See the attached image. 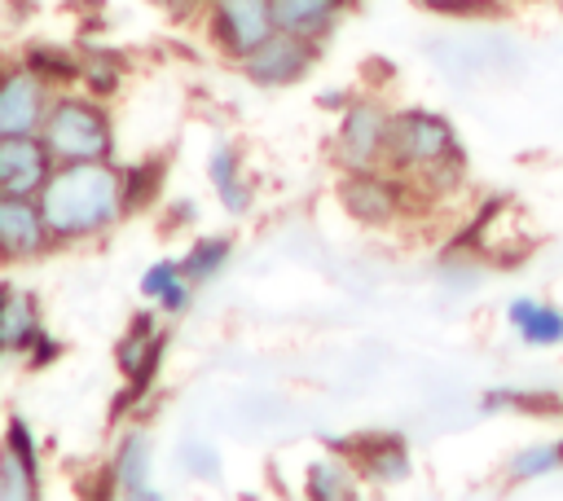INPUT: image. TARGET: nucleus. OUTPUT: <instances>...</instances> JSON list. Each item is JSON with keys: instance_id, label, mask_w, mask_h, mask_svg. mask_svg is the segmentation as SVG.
Segmentation results:
<instances>
[{"instance_id": "obj_1", "label": "nucleus", "mask_w": 563, "mask_h": 501, "mask_svg": "<svg viewBox=\"0 0 563 501\" xmlns=\"http://www.w3.org/2000/svg\"><path fill=\"white\" fill-rule=\"evenodd\" d=\"M40 211L53 233V246H75L110 233L128 211H123V189H119V163H57L53 176L40 189Z\"/></svg>"}, {"instance_id": "obj_2", "label": "nucleus", "mask_w": 563, "mask_h": 501, "mask_svg": "<svg viewBox=\"0 0 563 501\" xmlns=\"http://www.w3.org/2000/svg\"><path fill=\"white\" fill-rule=\"evenodd\" d=\"M387 163L400 176H413L427 193H449L466 176V154L453 136V123L435 110H396L387 136Z\"/></svg>"}, {"instance_id": "obj_3", "label": "nucleus", "mask_w": 563, "mask_h": 501, "mask_svg": "<svg viewBox=\"0 0 563 501\" xmlns=\"http://www.w3.org/2000/svg\"><path fill=\"white\" fill-rule=\"evenodd\" d=\"M40 136L53 163H101L114 158V114L92 92H53Z\"/></svg>"}, {"instance_id": "obj_4", "label": "nucleus", "mask_w": 563, "mask_h": 501, "mask_svg": "<svg viewBox=\"0 0 563 501\" xmlns=\"http://www.w3.org/2000/svg\"><path fill=\"white\" fill-rule=\"evenodd\" d=\"M167 330H158V321L150 316V312H136L132 316V325L123 330V338L114 343V365H119V374H123V391L114 396V409H110V417H128L132 413V404H141L145 396H150V387H154V378H158V369H163V356H167Z\"/></svg>"}, {"instance_id": "obj_5", "label": "nucleus", "mask_w": 563, "mask_h": 501, "mask_svg": "<svg viewBox=\"0 0 563 501\" xmlns=\"http://www.w3.org/2000/svg\"><path fill=\"white\" fill-rule=\"evenodd\" d=\"M387 136H391V110L374 97H356L339 114L334 132V163L343 171H365L387 163Z\"/></svg>"}, {"instance_id": "obj_6", "label": "nucleus", "mask_w": 563, "mask_h": 501, "mask_svg": "<svg viewBox=\"0 0 563 501\" xmlns=\"http://www.w3.org/2000/svg\"><path fill=\"white\" fill-rule=\"evenodd\" d=\"M405 176L400 171H383V167H365V171H343L339 180V202L356 224L383 229L405 211Z\"/></svg>"}, {"instance_id": "obj_7", "label": "nucleus", "mask_w": 563, "mask_h": 501, "mask_svg": "<svg viewBox=\"0 0 563 501\" xmlns=\"http://www.w3.org/2000/svg\"><path fill=\"white\" fill-rule=\"evenodd\" d=\"M312 62H317V40H303V35L273 26L238 66L260 88H286V84H299L312 70Z\"/></svg>"}, {"instance_id": "obj_8", "label": "nucleus", "mask_w": 563, "mask_h": 501, "mask_svg": "<svg viewBox=\"0 0 563 501\" xmlns=\"http://www.w3.org/2000/svg\"><path fill=\"white\" fill-rule=\"evenodd\" d=\"M53 250V233L44 224L40 198L22 193H0V264L18 268Z\"/></svg>"}, {"instance_id": "obj_9", "label": "nucleus", "mask_w": 563, "mask_h": 501, "mask_svg": "<svg viewBox=\"0 0 563 501\" xmlns=\"http://www.w3.org/2000/svg\"><path fill=\"white\" fill-rule=\"evenodd\" d=\"M154 470V439L145 426H123V435L110 448V461L101 470L106 497H132V501H154L158 488L150 483Z\"/></svg>"}, {"instance_id": "obj_10", "label": "nucleus", "mask_w": 563, "mask_h": 501, "mask_svg": "<svg viewBox=\"0 0 563 501\" xmlns=\"http://www.w3.org/2000/svg\"><path fill=\"white\" fill-rule=\"evenodd\" d=\"M40 483V444L26 417H9L0 435V501H35Z\"/></svg>"}, {"instance_id": "obj_11", "label": "nucleus", "mask_w": 563, "mask_h": 501, "mask_svg": "<svg viewBox=\"0 0 563 501\" xmlns=\"http://www.w3.org/2000/svg\"><path fill=\"white\" fill-rule=\"evenodd\" d=\"M53 88L18 57L0 62V132H40Z\"/></svg>"}, {"instance_id": "obj_12", "label": "nucleus", "mask_w": 563, "mask_h": 501, "mask_svg": "<svg viewBox=\"0 0 563 501\" xmlns=\"http://www.w3.org/2000/svg\"><path fill=\"white\" fill-rule=\"evenodd\" d=\"M53 167L57 163L40 132H0V193L40 198Z\"/></svg>"}, {"instance_id": "obj_13", "label": "nucleus", "mask_w": 563, "mask_h": 501, "mask_svg": "<svg viewBox=\"0 0 563 501\" xmlns=\"http://www.w3.org/2000/svg\"><path fill=\"white\" fill-rule=\"evenodd\" d=\"M211 18V40L229 57H246L268 31H273V0H207Z\"/></svg>"}, {"instance_id": "obj_14", "label": "nucleus", "mask_w": 563, "mask_h": 501, "mask_svg": "<svg viewBox=\"0 0 563 501\" xmlns=\"http://www.w3.org/2000/svg\"><path fill=\"white\" fill-rule=\"evenodd\" d=\"M334 453H352V470L369 483H400L409 479V448L400 435H369V439H330Z\"/></svg>"}, {"instance_id": "obj_15", "label": "nucleus", "mask_w": 563, "mask_h": 501, "mask_svg": "<svg viewBox=\"0 0 563 501\" xmlns=\"http://www.w3.org/2000/svg\"><path fill=\"white\" fill-rule=\"evenodd\" d=\"M40 330V299L18 281H0V356H22Z\"/></svg>"}, {"instance_id": "obj_16", "label": "nucleus", "mask_w": 563, "mask_h": 501, "mask_svg": "<svg viewBox=\"0 0 563 501\" xmlns=\"http://www.w3.org/2000/svg\"><path fill=\"white\" fill-rule=\"evenodd\" d=\"M343 9L347 0H273V26L303 35V40H321L334 31Z\"/></svg>"}, {"instance_id": "obj_17", "label": "nucleus", "mask_w": 563, "mask_h": 501, "mask_svg": "<svg viewBox=\"0 0 563 501\" xmlns=\"http://www.w3.org/2000/svg\"><path fill=\"white\" fill-rule=\"evenodd\" d=\"M207 176H211V189L220 193L229 215H246L251 211V180H246L233 145H216L207 154Z\"/></svg>"}, {"instance_id": "obj_18", "label": "nucleus", "mask_w": 563, "mask_h": 501, "mask_svg": "<svg viewBox=\"0 0 563 501\" xmlns=\"http://www.w3.org/2000/svg\"><path fill=\"white\" fill-rule=\"evenodd\" d=\"M163 185H167V158H141V163H128V167H119L123 211H128V215H136V211H150V207L163 198Z\"/></svg>"}, {"instance_id": "obj_19", "label": "nucleus", "mask_w": 563, "mask_h": 501, "mask_svg": "<svg viewBox=\"0 0 563 501\" xmlns=\"http://www.w3.org/2000/svg\"><path fill=\"white\" fill-rule=\"evenodd\" d=\"M22 62L53 88V92H66L70 84H79V48H66V44H48V40H40V44H26V53H22Z\"/></svg>"}, {"instance_id": "obj_20", "label": "nucleus", "mask_w": 563, "mask_h": 501, "mask_svg": "<svg viewBox=\"0 0 563 501\" xmlns=\"http://www.w3.org/2000/svg\"><path fill=\"white\" fill-rule=\"evenodd\" d=\"M506 316H510V325L519 330V338L532 343V347L563 343V312L550 308V303H537V299H510Z\"/></svg>"}, {"instance_id": "obj_21", "label": "nucleus", "mask_w": 563, "mask_h": 501, "mask_svg": "<svg viewBox=\"0 0 563 501\" xmlns=\"http://www.w3.org/2000/svg\"><path fill=\"white\" fill-rule=\"evenodd\" d=\"M79 57H84V62H79V84H84V92L110 101V97L123 88L128 62H123L119 53H110V48H79Z\"/></svg>"}, {"instance_id": "obj_22", "label": "nucleus", "mask_w": 563, "mask_h": 501, "mask_svg": "<svg viewBox=\"0 0 563 501\" xmlns=\"http://www.w3.org/2000/svg\"><path fill=\"white\" fill-rule=\"evenodd\" d=\"M229 255H233V242H229V237H198V242L180 255V272H185V281L202 286V281H211V277L229 264Z\"/></svg>"}, {"instance_id": "obj_23", "label": "nucleus", "mask_w": 563, "mask_h": 501, "mask_svg": "<svg viewBox=\"0 0 563 501\" xmlns=\"http://www.w3.org/2000/svg\"><path fill=\"white\" fill-rule=\"evenodd\" d=\"M352 466H343L339 457H325V461H312V470H308V492L312 497H321V501H343V497H352L356 492V483H352Z\"/></svg>"}, {"instance_id": "obj_24", "label": "nucleus", "mask_w": 563, "mask_h": 501, "mask_svg": "<svg viewBox=\"0 0 563 501\" xmlns=\"http://www.w3.org/2000/svg\"><path fill=\"white\" fill-rule=\"evenodd\" d=\"M563 466V448L559 444H532V448H523V453H515L510 457V479H541V475H550V470H559Z\"/></svg>"}, {"instance_id": "obj_25", "label": "nucleus", "mask_w": 563, "mask_h": 501, "mask_svg": "<svg viewBox=\"0 0 563 501\" xmlns=\"http://www.w3.org/2000/svg\"><path fill=\"white\" fill-rule=\"evenodd\" d=\"M444 18H462V22H475V18H497L501 13V0H418Z\"/></svg>"}, {"instance_id": "obj_26", "label": "nucleus", "mask_w": 563, "mask_h": 501, "mask_svg": "<svg viewBox=\"0 0 563 501\" xmlns=\"http://www.w3.org/2000/svg\"><path fill=\"white\" fill-rule=\"evenodd\" d=\"M185 272H180V259H158V264H150L145 268V277H141V294L145 299H158L172 281H180Z\"/></svg>"}, {"instance_id": "obj_27", "label": "nucleus", "mask_w": 563, "mask_h": 501, "mask_svg": "<svg viewBox=\"0 0 563 501\" xmlns=\"http://www.w3.org/2000/svg\"><path fill=\"white\" fill-rule=\"evenodd\" d=\"M62 356V343L48 334V330H40L35 338H31V347L22 352V360H26V369H44V365H53Z\"/></svg>"}, {"instance_id": "obj_28", "label": "nucleus", "mask_w": 563, "mask_h": 501, "mask_svg": "<svg viewBox=\"0 0 563 501\" xmlns=\"http://www.w3.org/2000/svg\"><path fill=\"white\" fill-rule=\"evenodd\" d=\"M180 461L198 475V479H211L216 470H220V461H216V453H211V444H198V439H189L185 448H180Z\"/></svg>"}, {"instance_id": "obj_29", "label": "nucleus", "mask_w": 563, "mask_h": 501, "mask_svg": "<svg viewBox=\"0 0 563 501\" xmlns=\"http://www.w3.org/2000/svg\"><path fill=\"white\" fill-rule=\"evenodd\" d=\"M189 299H194V281H185V277H180V281H172V286H167V290H163V294H158L154 303H158L163 312L180 316V312L189 308Z\"/></svg>"}, {"instance_id": "obj_30", "label": "nucleus", "mask_w": 563, "mask_h": 501, "mask_svg": "<svg viewBox=\"0 0 563 501\" xmlns=\"http://www.w3.org/2000/svg\"><path fill=\"white\" fill-rule=\"evenodd\" d=\"M150 4H154V9H163V13H167V18H176V22H189L207 0H150Z\"/></svg>"}, {"instance_id": "obj_31", "label": "nucleus", "mask_w": 563, "mask_h": 501, "mask_svg": "<svg viewBox=\"0 0 563 501\" xmlns=\"http://www.w3.org/2000/svg\"><path fill=\"white\" fill-rule=\"evenodd\" d=\"M559 448H563V439H559Z\"/></svg>"}]
</instances>
